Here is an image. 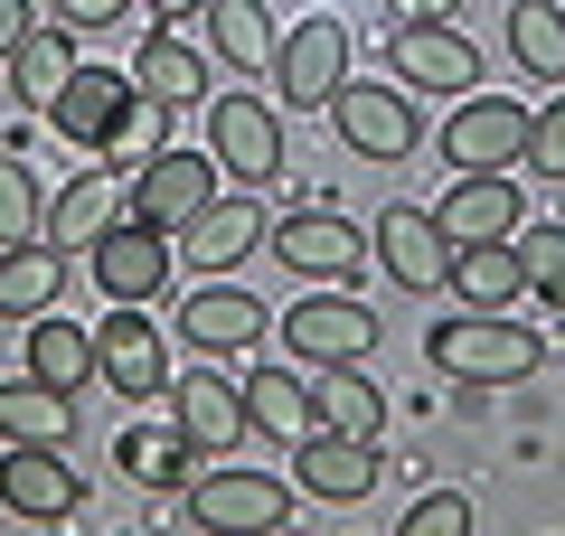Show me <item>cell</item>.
Here are the masks:
<instances>
[{
  "mask_svg": "<svg viewBox=\"0 0 565 536\" xmlns=\"http://www.w3.org/2000/svg\"><path fill=\"white\" fill-rule=\"evenodd\" d=\"M537 330H519L509 311H471V320H444L434 330V367L444 377H471V386H519L537 367Z\"/></svg>",
  "mask_w": 565,
  "mask_h": 536,
  "instance_id": "obj_1",
  "label": "cell"
},
{
  "mask_svg": "<svg viewBox=\"0 0 565 536\" xmlns=\"http://www.w3.org/2000/svg\"><path fill=\"white\" fill-rule=\"evenodd\" d=\"M282 349L311 357V367H359V357L377 349V311L349 301V292H311V301L282 311Z\"/></svg>",
  "mask_w": 565,
  "mask_h": 536,
  "instance_id": "obj_2",
  "label": "cell"
},
{
  "mask_svg": "<svg viewBox=\"0 0 565 536\" xmlns=\"http://www.w3.org/2000/svg\"><path fill=\"white\" fill-rule=\"evenodd\" d=\"M207 151H217V170H236L245 189H264V179L282 170V122L264 95H217L207 104Z\"/></svg>",
  "mask_w": 565,
  "mask_h": 536,
  "instance_id": "obj_3",
  "label": "cell"
},
{
  "mask_svg": "<svg viewBox=\"0 0 565 536\" xmlns=\"http://www.w3.org/2000/svg\"><path fill=\"white\" fill-rule=\"evenodd\" d=\"M330 122H340V141L359 160H405L415 151V104H405V85H340L330 95Z\"/></svg>",
  "mask_w": 565,
  "mask_h": 536,
  "instance_id": "obj_4",
  "label": "cell"
},
{
  "mask_svg": "<svg viewBox=\"0 0 565 536\" xmlns=\"http://www.w3.org/2000/svg\"><path fill=\"white\" fill-rule=\"evenodd\" d=\"M189 508L207 536H274L282 527V480L264 471H199L189 480Z\"/></svg>",
  "mask_w": 565,
  "mask_h": 536,
  "instance_id": "obj_5",
  "label": "cell"
},
{
  "mask_svg": "<svg viewBox=\"0 0 565 536\" xmlns=\"http://www.w3.org/2000/svg\"><path fill=\"white\" fill-rule=\"evenodd\" d=\"M95 282H104V301H122V311H141V301H161V282H170V236L161 226H104L95 236Z\"/></svg>",
  "mask_w": 565,
  "mask_h": 536,
  "instance_id": "obj_6",
  "label": "cell"
},
{
  "mask_svg": "<svg viewBox=\"0 0 565 536\" xmlns=\"http://www.w3.org/2000/svg\"><path fill=\"white\" fill-rule=\"evenodd\" d=\"M519 151H527V114H519V104H490V95H481V104H462V114L444 122V160H452L462 179L509 170Z\"/></svg>",
  "mask_w": 565,
  "mask_h": 536,
  "instance_id": "obj_7",
  "label": "cell"
},
{
  "mask_svg": "<svg viewBox=\"0 0 565 536\" xmlns=\"http://www.w3.org/2000/svg\"><path fill=\"white\" fill-rule=\"evenodd\" d=\"M95 377L114 386V396H132V405H141V396H161V386H170V367H161V330L114 301V320L95 330Z\"/></svg>",
  "mask_w": 565,
  "mask_h": 536,
  "instance_id": "obj_8",
  "label": "cell"
},
{
  "mask_svg": "<svg viewBox=\"0 0 565 536\" xmlns=\"http://www.w3.org/2000/svg\"><path fill=\"white\" fill-rule=\"evenodd\" d=\"M207 170H217V151H161L151 170L132 179V226H189L207 207Z\"/></svg>",
  "mask_w": 565,
  "mask_h": 536,
  "instance_id": "obj_9",
  "label": "cell"
},
{
  "mask_svg": "<svg viewBox=\"0 0 565 536\" xmlns=\"http://www.w3.org/2000/svg\"><path fill=\"white\" fill-rule=\"evenodd\" d=\"M274 66H282V104H330L349 85V29L340 20H302L274 47Z\"/></svg>",
  "mask_w": 565,
  "mask_h": 536,
  "instance_id": "obj_10",
  "label": "cell"
},
{
  "mask_svg": "<svg viewBox=\"0 0 565 536\" xmlns=\"http://www.w3.org/2000/svg\"><path fill=\"white\" fill-rule=\"evenodd\" d=\"M367 245L386 255V274H396L405 292H444V282H452V245H444V226L424 217V207H386Z\"/></svg>",
  "mask_w": 565,
  "mask_h": 536,
  "instance_id": "obj_11",
  "label": "cell"
},
{
  "mask_svg": "<svg viewBox=\"0 0 565 536\" xmlns=\"http://www.w3.org/2000/svg\"><path fill=\"white\" fill-rule=\"evenodd\" d=\"M396 85H434V95H462V85H481V47H471L462 29H444V20L396 29Z\"/></svg>",
  "mask_w": 565,
  "mask_h": 536,
  "instance_id": "obj_12",
  "label": "cell"
},
{
  "mask_svg": "<svg viewBox=\"0 0 565 536\" xmlns=\"http://www.w3.org/2000/svg\"><path fill=\"white\" fill-rule=\"evenodd\" d=\"M434 226H444V245H509L527 226V207H519V189L490 170V179H462V189L434 207Z\"/></svg>",
  "mask_w": 565,
  "mask_h": 536,
  "instance_id": "obj_13",
  "label": "cell"
},
{
  "mask_svg": "<svg viewBox=\"0 0 565 536\" xmlns=\"http://www.w3.org/2000/svg\"><path fill=\"white\" fill-rule=\"evenodd\" d=\"M122 104H132V76H122V66H76V76H66V95L47 104V114H57L66 141L104 151V141H114V122H122Z\"/></svg>",
  "mask_w": 565,
  "mask_h": 536,
  "instance_id": "obj_14",
  "label": "cell"
},
{
  "mask_svg": "<svg viewBox=\"0 0 565 536\" xmlns=\"http://www.w3.org/2000/svg\"><path fill=\"white\" fill-rule=\"evenodd\" d=\"M302 490L311 499H367L377 490V442H359V433H330V424H311L302 433Z\"/></svg>",
  "mask_w": 565,
  "mask_h": 536,
  "instance_id": "obj_15",
  "label": "cell"
},
{
  "mask_svg": "<svg viewBox=\"0 0 565 536\" xmlns=\"http://www.w3.org/2000/svg\"><path fill=\"white\" fill-rule=\"evenodd\" d=\"M180 330H189V349H199V357L245 349V339H264V301L236 292V282H199V292L180 301Z\"/></svg>",
  "mask_w": 565,
  "mask_h": 536,
  "instance_id": "obj_16",
  "label": "cell"
},
{
  "mask_svg": "<svg viewBox=\"0 0 565 536\" xmlns=\"http://www.w3.org/2000/svg\"><path fill=\"white\" fill-rule=\"evenodd\" d=\"M170 396H180V433L199 442V452H226L236 433H255V424H245V386H236V377H217L207 357H199V377H180Z\"/></svg>",
  "mask_w": 565,
  "mask_h": 536,
  "instance_id": "obj_17",
  "label": "cell"
},
{
  "mask_svg": "<svg viewBox=\"0 0 565 536\" xmlns=\"http://www.w3.org/2000/svg\"><path fill=\"white\" fill-rule=\"evenodd\" d=\"M0 508L10 517H66L76 508V471L57 452H39V442H10V461H0Z\"/></svg>",
  "mask_w": 565,
  "mask_h": 536,
  "instance_id": "obj_18",
  "label": "cell"
},
{
  "mask_svg": "<svg viewBox=\"0 0 565 536\" xmlns=\"http://www.w3.org/2000/svg\"><path fill=\"white\" fill-rule=\"evenodd\" d=\"M255 236H264L255 199H207L199 217L180 226V245H189V264H199V282L226 274V264H245V255H255Z\"/></svg>",
  "mask_w": 565,
  "mask_h": 536,
  "instance_id": "obj_19",
  "label": "cell"
},
{
  "mask_svg": "<svg viewBox=\"0 0 565 536\" xmlns=\"http://www.w3.org/2000/svg\"><path fill=\"white\" fill-rule=\"evenodd\" d=\"M29 377H39V386H57V396H76V386L95 377V330H76L66 311L29 320Z\"/></svg>",
  "mask_w": 565,
  "mask_h": 536,
  "instance_id": "obj_20",
  "label": "cell"
},
{
  "mask_svg": "<svg viewBox=\"0 0 565 536\" xmlns=\"http://www.w3.org/2000/svg\"><path fill=\"white\" fill-rule=\"evenodd\" d=\"M66 292V255H47V245H0V311L10 320H47Z\"/></svg>",
  "mask_w": 565,
  "mask_h": 536,
  "instance_id": "obj_21",
  "label": "cell"
},
{
  "mask_svg": "<svg viewBox=\"0 0 565 536\" xmlns=\"http://www.w3.org/2000/svg\"><path fill=\"white\" fill-rule=\"evenodd\" d=\"M245 386V424H255V433H274V442H302L311 424V386L302 377H282V367H255V377H236Z\"/></svg>",
  "mask_w": 565,
  "mask_h": 536,
  "instance_id": "obj_22",
  "label": "cell"
},
{
  "mask_svg": "<svg viewBox=\"0 0 565 536\" xmlns=\"http://www.w3.org/2000/svg\"><path fill=\"white\" fill-rule=\"evenodd\" d=\"M0 433L10 442H39V452H66V433H76V405L57 396V386H0Z\"/></svg>",
  "mask_w": 565,
  "mask_h": 536,
  "instance_id": "obj_23",
  "label": "cell"
},
{
  "mask_svg": "<svg viewBox=\"0 0 565 536\" xmlns=\"http://www.w3.org/2000/svg\"><path fill=\"white\" fill-rule=\"evenodd\" d=\"M359 226H340V217H282V236H274V255L282 264H302V274H359Z\"/></svg>",
  "mask_w": 565,
  "mask_h": 536,
  "instance_id": "obj_24",
  "label": "cell"
},
{
  "mask_svg": "<svg viewBox=\"0 0 565 536\" xmlns=\"http://www.w3.org/2000/svg\"><path fill=\"white\" fill-rule=\"evenodd\" d=\"M66 76H76V47H66L57 20H39L20 39V57H10V85H20V104H39V114H47V104L66 95Z\"/></svg>",
  "mask_w": 565,
  "mask_h": 536,
  "instance_id": "obj_25",
  "label": "cell"
},
{
  "mask_svg": "<svg viewBox=\"0 0 565 536\" xmlns=\"http://www.w3.org/2000/svg\"><path fill=\"white\" fill-rule=\"evenodd\" d=\"M114 207H122V170H85L76 189H57V217H47V236H57V245H95L104 226H114Z\"/></svg>",
  "mask_w": 565,
  "mask_h": 536,
  "instance_id": "obj_26",
  "label": "cell"
},
{
  "mask_svg": "<svg viewBox=\"0 0 565 536\" xmlns=\"http://www.w3.org/2000/svg\"><path fill=\"white\" fill-rule=\"evenodd\" d=\"M207 39H217V57L245 66V76L274 66V20H264V0H207Z\"/></svg>",
  "mask_w": 565,
  "mask_h": 536,
  "instance_id": "obj_27",
  "label": "cell"
},
{
  "mask_svg": "<svg viewBox=\"0 0 565 536\" xmlns=\"http://www.w3.org/2000/svg\"><path fill=\"white\" fill-rule=\"evenodd\" d=\"M452 292H462V301H481V311L519 301V292H527L519 245H452Z\"/></svg>",
  "mask_w": 565,
  "mask_h": 536,
  "instance_id": "obj_28",
  "label": "cell"
},
{
  "mask_svg": "<svg viewBox=\"0 0 565 536\" xmlns=\"http://www.w3.org/2000/svg\"><path fill=\"white\" fill-rule=\"evenodd\" d=\"M509 47H519L527 76H556L565 85V10H556V0H519V10H509Z\"/></svg>",
  "mask_w": 565,
  "mask_h": 536,
  "instance_id": "obj_29",
  "label": "cell"
},
{
  "mask_svg": "<svg viewBox=\"0 0 565 536\" xmlns=\"http://www.w3.org/2000/svg\"><path fill=\"white\" fill-rule=\"evenodd\" d=\"M132 85H141V95H161V104H189V95H207V57L180 47V39H151L132 57Z\"/></svg>",
  "mask_w": 565,
  "mask_h": 536,
  "instance_id": "obj_30",
  "label": "cell"
},
{
  "mask_svg": "<svg viewBox=\"0 0 565 536\" xmlns=\"http://www.w3.org/2000/svg\"><path fill=\"white\" fill-rule=\"evenodd\" d=\"M311 415H321L330 433H359V442H377L386 405H377V386H367V377H349V367H330V377L311 386Z\"/></svg>",
  "mask_w": 565,
  "mask_h": 536,
  "instance_id": "obj_31",
  "label": "cell"
},
{
  "mask_svg": "<svg viewBox=\"0 0 565 536\" xmlns=\"http://www.w3.org/2000/svg\"><path fill=\"white\" fill-rule=\"evenodd\" d=\"M122 471L151 480V490H180V480H199V442L189 433H122Z\"/></svg>",
  "mask_w": 565,
  "mask_h": 536,
  "instance_id": "obj_32",
  "label": "cell"
},
{
  "mask_svg": "<svg viewBox=\"0 0 565 536\" xmlns=\"http://www.w3.org/2000/svg\"><path fill=\"white\" fill-rule=\"evenodd\" d=\"M104 151H114V160H132V170H151V160L170 151V104L132 85V104H122V122H114V141H104Z\"/></svg>",
  "mask_w": 565,
  "mask_h": 536,
  "instance_id": "obj_33",
  "label": "cell"
},
{
  "mask_svg": "<svg viewBox=\"0 0 565 536\" xmlns=\"http://www.w3.org/2000/svg\"><path fill=\"white\" fill-rule=\"evenodd\" d=\"M47 236V207H39V179L20 160H0V245H39Z\"/></svg>",
  "mask_w": 565,
  "mask_h": 536,
  "instance_id": "obj_34",
  "label": "cell"
},
{
  "mask_svg": "<svg viewBox=\"0 0 565 536\" xmlns=\"http://www.w3.org/2000/svg\"><path fill=\"white\" fill-rule=\"evenodd\" d=\"M519 274H527V292H546L565 311V226H519Z\"/></svg>",
  "mask_w": 565,
  "mask_h": 536,
  "instance_id": "obj_35",
  "label": "cell"
},
{
  "mask_svg": "<svg viewBox=\"0 0 565 536\" xmlns=\"http://www.w3.org/2000/svg\"><path fill=\"white\" fill-rule=\"evenodd\" d=\"M527 170H537V179H565V95L556 104H546V114H527Z\"/></svg>",
  "mask_w": 565,
  "mask_h": 536,
  "instance_id": "obj_36",
  "label": "cell"
},
{
  "mask_svg": "<svg viewBox=\"0 0 565 536\" xmlns=\"http://www.w3.org/2000/svg\"><path fill=\"white\" fill-rule=\"evenodd\" d=\"M396 536H471V499H452V490L415 499V508H405V527H396Z\"/></svg>",
  "mask_w": 565,
  "mask_h": 536,
  "instance_id": "obj_37",
  "label": "cell"
},
{
  "mask_svg": "<svg viewBox=\"0 0 565 536\" xmlns=\"http://www.w3.org/2000/svg\"><path fill=\"white\" fill-rule=\"evenodd\" d=\"M132 0H57V29H114Z\"/></svg>",
  "mask_w": 565,
  "mask_h": 536,
  "instance_id": "obj_38",
  "label": "cell"
},
{
  "mask_svg": "<svg viewBox=\"0 0 565 536\" xmlns=\"http://www.w3.org/2000/svg\"><path fill=\"white\" fill-rule=\"evenodd\" d=\"M29 29H39V10H29V0H0V66L20 57V39Z\"/></svg>",
  "mask_w": 565,
  "mask_h": 536,
  "instance_id": "obj_39",
  "label": "cell"
},
{
  "mask_svg": "<svg viewBox=\"0 0 565 536\" xmlns=\"http://www.w3.org/2000/svg\"><path fill=\"white\" fill-rule=\"evenodd\" d=\"M396 10V29H424V20H444V10H462V0H386Z\"/></svg>",
  "mask_w": 565,
  "mask_h": 536,
  "instance_id": "obj_40",
  "label": "cell"
},
{
  "mask_svg": "<svg viewBox=\"0 0 565 536\" xmlns=\"http://www.w3.org/2000/svg\"><path fill=\"white\" fill-rule=\"evenodd\" d=\"M151 10H161V20H189V10H207V0H151Z\"/></svg>",
  "mask_w": 565,
  "mask_h": 536,
  "instance_id": "obj_41",
  "label": "cell"
}]
</instances>
